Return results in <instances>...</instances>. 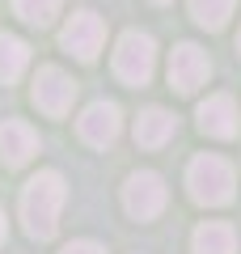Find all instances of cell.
<instances>
[{
  "label": "cell",
  "mask_w": 241,
  "mask_h": 254,
  "mask_svg": "<svg viewBox=\"0 0 241 254\" xmlns=\"http://www.w3.org/2000/svg\"><path fill=\"white\" fill-rule=\"evenodd\" d=\"M63 199H68V187H63L60 170H38L26 182V190H21V220H26V233L34 242H51L55 237Z\"/></svg>",
  "instance_id": "obj_1"
},
{
  "label": "cell",
  "mask_w": 241,
  "mask_h": 254,
  "mask_svg": "<svg viewBox=\"0 0 241 254\" xmlns=\"http://www.w3.org/2000/svg\"><path fill=\"white\" fill-rule=\"evenodd\" d=\"M60 254H106V250H102L98 242H68Z\"/></svg>",
  "instance_id": "obj_16"
},
{
  "label": "cell",
  "mask_w": 241,
  "mask_h": 254,
  "mask_svg": "<svg viewBox=\"0 0 241 254\" xmlns=\"http://www.w3.org/2000/svg\"><path fill=\"white\" fill-rule=\"evenodd\" d=\"M165 199H170V195H165V182H161V174H152V170L131 174L127 187H123V208H127V216H135V220L161 216Z\"/></svg>",
  "instance_id": "obj_6"
},
{
  "label": "cell",
  "mask_w": 241,
  "mask_h": 254,
  "mask_svg": "<svg viewBox=\"0 0 241 254\" xmlns=\"http://www.w3.org/2000/svg\"><path fill=\"white\" fill-rule=\"evenodd\" d=\"M119 131H123V115H119L115 102H89L76 119V136L89 148H110L119 140Z\"/></svg>",
  "instance_id": "obj_7"
},
{
  "label": "cell",
  "mask_w": 241,
  "mask_h": 254,
  "mask_svg": "<svg viewBox=\"0 0 241 254\" xmlns=\"http://www.w3.org/2000/svg\"><path fill=\"white\" fill-rule=\"evenodd\" d=\"M76 89L80 85L72 81L63 68L47 64V68H38V76H34V106L43 110V115H51V119H63L72 110V102H76Z\"/></svg>",
  "instance_id": "obj_5"
},
{
  "label": "cell",
  "mask_w": 241,
  "mask_h": 254,
  "mask_svg": "<svg viewBox=\"0 0 241 254\" xmlns=\"http://www.w3.org/2000/svg\"><path fill=\"white\" fill-rule=\"evenodd\" d=\"M60 4L63 0H13V13H17L26 26L47 30V26H55V17H60Z\"/></svg>",
  "instance_id": "obj_14"
},
{
  "label": "cell",
  "mask_w": 241,
  "mask_h": 254,
  "mask_svg": "<svg viewBox=\"0 0 241 254\" xmlns=\"http://www.w3.org/2000/svg\"><path fill=\"white\" fill-rule=\"evenodd\" d=\"M174 131H178V119H174L170 110H161V106H148L140 119H135V144H140V148L170 144Z\"/></svg>",
  "instance_id": "obj_11"
},
{
  "label": "cell",
  "mask_w": 241,
  "mask_h": 254,
  "mask_svg": "<svg viewBox=\"0 0 241 254\" xmlns=\"http://www.w3.org/2000/svg\"><path fill=\"white\" fill-rule=\"evenodd\" d=\"M199 131L212 140H233L237 136V102L229 93H212L207 102H199Z\"/></svg>",
  "instance_id": "obj_10"
},
{
  "label": "cell",
  "mask_w": 241,
  "mask_h": 254,
  "mask_svg": "<svg viewBox=\"0 0 241 254\" xmlns=\"http://www.w3.org/2000/svg\"><path fill=\"white\" fill-rule=\"evenodd\" d=\"M190 250H195V254H237V233H233V225L207 220V225L195 229V237H190Z\"/></svg>",
  "instance_id": "obj_12"
},
{
  "label": "cell",
  "mask_w": 241,
  "mask_h": 254,
  "mask_svg": "<svg viewBox=\"0 0 241 254\" xmlns=\"http://www.w3.org/2000/svg\"><path fill=\"white\" fill-rule=\"evenodd\" d=\"M186 187H190V199L203 203V208H224V203L233 199V187H237V174H233V165L224 161V157H195L186 170Z\"/></svg>",
  "instance_id": "obj_2"
},
{
  "label": "cell",
  "mask_w": 241,
  "mask_h": 254,
  "mask_svg": "<svg viewBox=\"0 0 241 254\" xmlns=\"http://www.w3.org/2000/svg\"><path fill=\"white\" fill-rule=\"evenodd\" d=\"M207 76H212V60H207L203 47L178 43L170 51V85L178 93H195L199 85H207Z\"/></svg>",
  "instance_id": "obj_8"
},
{
  "label": "cell",
  "mask_w": 241,
  "mask_h": 254,
  "mask_svg": "<svg viewBox=\"0 0 241 254\" xmlns=\"http://www.w3.org/2000/svg\"><path fill=\"white\" fill-rule=\"evenodd\" d=\"M60 47L68 55H76L80 64H93V60H98V51L106 47V21H102L93 9L72 13L68 26L60 30Z\"/></svg>",
  "instance_id": "obj_4"
},
{
  "label": "cell",
  "mask_w": 241,
  "mask_h": 254,
  "mask_svg": "<svg viewBox=\"0 0 241 254\" xmlns=\"http://www.w3.org/2000/svg\"><path fill=\"white\" fill-rule=\"evenodd\" d=\"M34 153H38V131L30 123H21V119H4L0 123V161L9 165V170H17Z\"/></svg>",
  "instance_id": "obj_9"
},
{
  "label": "cell",
  "mask_w": 241,
  "mask_h": 254,
  "mask_svg": "<svg viewBox=\"0 0 241 254\" xmlns=\"http://www.w3.org/2000/svg\"><path fill=\"white\" fill-rule=\"evenodd\" d=\"M26 64H30V47L21 43L17 34H0V85L21 81Z\"/></svg>",
  "instance_id": "obj_13"
},
{
  "label": "cell",
  "mask_w": 241,
  "mask_h": 254,
  "mask_svg": "<svg viewBox=\"0 0 241 254\" xmlns=\"http://www.w3.org/2000/svg\"><path fill=\"white\" fill-rule=\"evenodd\" d=\"M237 51H241V38H237Z\"/></svg>",
  "instance_id": "obj_19"
},
{
  "label": "cell",
  "mask_w": 241,
  "mask_h": 254,
  "mask_svg": "<svg viewBox=\"0 0 241 254\" xmlns=\"http://www.w3.org/2000/svg\"><path fill=\"white\" fill-rule=\"evenodd\" d=\"M190 17L203 30H224V21L233 17V0H190Z\"/></svg>",
  "instance_id": "obj_15"
},
{
  "label": "cell",
  "mask_w": 241,
  "mask_h": 254,
  "mask_svg": "<svg viewBox=\"0 0 241 254\" xmlns=\"http://www.w3.org/2000/svg\"><path fill=\"white\" fill-rule=\"evenodd\" d=\"M152 68H157V43H152V34L127 30L115 47V76L123 85H131V89H140V85L152 81Z\"/></svg>",
  "instance_id": "obj_3"
},
{
  "label": "cell",
  "mask_w": 241,
  "mask_h": 254,
  "mask_svg": "<svg viewBox=\"0 0 241 254\" xmlns=\"http://www.w3.org/2000/svg\"><path fill=\"white\" fill-rule=\"evenodd\" d=\"M4 233H9V225H4V212H0V242H4Z\"/></svg>",
  "instance_id": "obj_17"
},
{
  "label": "cell",
  "mask_w": 241,
  "mask_h": 254,
  "mask_svg": "<svg viewBox=\"0 0 241 254\" xmlns=\"http://www.w3.org/2000/svg\"><path fill=\"white\" fill-rule=\"evenodd\" d=\"M152 4H170V0H152Z\"/></svg>",
  "instance_id": "obj_18"
}]
</instances>
